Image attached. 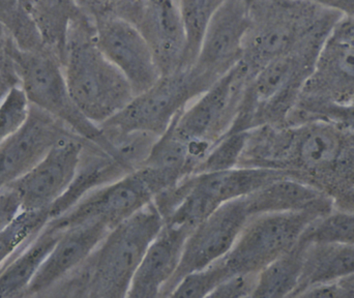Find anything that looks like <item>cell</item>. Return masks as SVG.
I'll use <instances>...</instances> for the list:
<instances>
[{"label":"cell","mask_w":354,"mask_h":298,"mask_svg":"<svg viewBox=\"0 0 354 298\" xmlns=\"http://www.w3.org/2000/svg\"><path fill=\"white\" fill-rule=\"evenodd\" d=\"M164 218L151 203L115 225L91 256L58 284L66 297H128L133 278Z\"/></svg>","instance_id":"cell-1"},{"label":"cell","mask_w":354,"mask_h":298,"mask_svg":"<svg viewBox=\"0 0 354 298\" xmlns=\"http://www.w3.org/2000/svg\"><path fill=\"white\" fill-rule=\"evenodd\" d=\"M62 62L73 101L95 126L111 120L136 95L126 76L97 47L88 17L71 28Z\"/></svg>","instance_id":"cell-2"},{"label":"cell","mask_w":354,"mask_h":298,"mask_svg":"<svg viewBox=\"0 0 354 298\" xmlns=\"http://www.w3.org/2000/svg\"><path fill=\"white\" fill-rule=\"evenodd\" d=\"M285 176H299L290 171L235 167L216 172L196 173L153 198L164 222L194 229L225 203L241 199L268 183Z\"/></svg>","instance_id":"cell-3"},{"label":"cell","mask_w":354,"mask_h":298,"mask_svg":"<svg viewBox=\"0 0 354 298\" xmlns=\"http://www.w3.org/2000/svg\"><path fill=\"white\" fill-rule=\"evenodd\" d=\"M6 51L29 105L53 116L84 140L109 151L115 150L101 128L87 120L73 101L57 54L47 48L35 51L21 50L12 39Z\"/></svg>","instance_id":"cell-4"},{"label":"cell","mask_w":354,"mask_h":298,"mask_svg":"<svg viewBox=\"0 0 354 298\" xmlns=\"http://www.w3.org/2000/svg\"><path fill=\"white\" fill-rule=\"evenodd\" d=\"M330 10L309 0H249L250 26L241 62L253 77L295 49Z\"/></svg>","instance_id":"cell-5"},{"label":"cell","mask_w":354,"mask_h":298,"mask_svg":"<svg viewBox=\"0 0 354 298\" xmlns=\"http://www.w3.org/2000/svg\"><path fill=\"white\" fill-rule=\"evenodd\" d=\"M216 82L194 66L163 75L100 128L110 132H142L161 136L189 104Z\"/></svg>","instance_id":"cell-6"},{"label":"cell","mask_w":354,"mask_h":298,"mask_svg":"<svg viewBox=\"0 0 354 298\" xmlns=\"http://www.w3.org/2000/svg\"><path fill=\"white\" fill-rule=\"evenodd\" d=\"M330 212L313 209L251 216L222 258L229 274H259L288 251L316 221Z\"/></svg>","instance_id":"cell-7"},{"label":"cell","mask_w":354,"mask_h":298,"mask_svg":"<svg viewBox=\"0 0 354 298\" xmlns=\"http://www.w3.org/2000/svg\"><path fill=\"white\" fill-rule=\"evenodd\" d=\"M251 78L239 62L177 116L172 122L176 132L189 140L216 145L232 128Z\"/></svg>","instance_id":"cell-8"},{"label":"cell","mask_w":354,"mask_h":298,"mask_svg":"<svg viewBox=\"0 0 354 298\" xmlns=\"http://www.w3.org/2000/svg\"><path fill=\"white\" fill-rule=\"evenodd\" d=\"M249 218L245 198H241L220 206L198 224L187 236L178 268L161 297H169L183 277L225 257Z\"/></svg>","instance_id":"cell-9"},{"label":"cell","mask_w":354,"mask_h":298,"mask_svg":"<svg viewBox=\"0 0 354 298\" xmlns=\"http://www.w3.org/2000/svg\"><path fill=\"white\" fill-rule=\"evenodd\" d=\"M85 141L75 134L62 137L28 172L6 187L16 194L21 210L49 209L66 194L76 177Z\"/></svg>","instance_id":"cell-10"},{"label":"cell","mask_w":354,"mask_h":298,"mask_svg":"<svg viewBox=\"0 0 354 298\" xmlns=\"http://www.w3.org/2000/svg\"><path fill=\"white\" fill-rule=\"evenodd\" d=\"M153 198L155 193L139 168L91 192L50 222L62 231L91 221H102L112 228L153 202Z\"/></svg>","instance_id":"cell-11"},{"label":"cell","mask_w":354,"mask_h":298,"mask_svg":"<svg viewBox=\"0 0 354 298\" xmlns=\"http://www.w3.org/2000/svg\"><path fill=\"white\" fill-rule=\"evenodd\" d=\"M130 22L149 44L161 76L191 66L179 0H139Z\"/></svg>","instance_id":"cell-12"},{"label":"cell","mask_w":354,"mask_h":298,"mask_svg":"<svg viewBox=\"0 0 354 298\" xmlns=\"http://www.w3.org/2000/svg\"><path fill=\"white\" fill-rule=\"evenodd\" d=\"M249 0H225L204 31L194 66L218 81L243 59Z\"/></svg>","instance_id":"cell-13"},{"label":"cell","mask_w":354,"mask_h":298,"mask_svg":"<svg viewBox=\"0 0 354 298\" xmlns=\"http://www.w3.org/2000/svg\"><path fill=\"white\" fill-rule=\"evenodd\" d=\"M68 134L74 133L66 124L29 105L24 122L0 141V189L28 172Z\"/></svg>","instance_id":"cell-14"},{"label":"cell","mask_w":354,"mask_h":298,"mask_svg":"<svg viewBox=\"0 0 354 298\" xmlns=\"http://www.w3.org/2000/svg\"><path fill=\"white\" fill-rule=\"evenodd\" d=\"M95 24V39L106 57L120 68L135 95L153 86L161 74L149 44L130 21L108 18Z\"/></svg>","instance_id":"cell-15"},{"label":"cell","mask_w":354,"mask_h":298,"mask_svg":"<svg viewBox=\"0 0 354 298\" xmlns=\"http://www.w3.org/2000/svg\"><path fill=\"white\" fill-rule=\"evenodd\" d=\"M110 229L102 221H91L62 231L25 295L52 290L93 254Z\"/></svg>","instance_id":"cell-16"},{"label":"cell","mask_w":354,"mask_h":298,"mask_svg":"<svg viewBox=\"0 0 354 298\" xmlns=\"http://www.w3.org/2000/svg\"><path fill=\"white\" fill-rule=\"evenodd\" d=\"M193 229L164 222L161 230L147 248L133 278L128 297H161L176 274L183 257L185 241Z\"/></svg>","instance_id":"cell-17"},{"label":"cell","mask_w":354,"mask_h":298,"mask_svg":"<svg viewBox=\"0 0 354 298\" xmlns=\"http://www.w3.org/2000/svg\"><path fill=\"white\" fill-rule=\"evenodd\" d=\"M299 99L354 101V41L340 39L330 31Z\"/></svg>","instance_id":"cell-18"},{"label":"cell","mask_w":354,"mask_h":298,"mask_svg":"<svg viewBox=\"0 0 354 298\" xmlns=\"http://www.w3.org/2000/svg\"><path fill=\"white\" fill-rule=\"evenodd\" d=\"M134 171H136L134 166L118 149L109 151L95 143L85 141L74 181L66 194L50 208L52 218L68 212L91 192L114 183Z\"/></svg>","instance_id":"cell-19"},{"label":"cell","mask_w":354,"mask_h":298,"mask_svg":"<svg viewBox=\"0 0 354 298\" xmlns=\"http://www.w3.org/2000/svg\"><path fill=\"white\" fill-rule=\"evenodd\" d=\"M245 201L250 218L313 209L332 212L328 196L299 176L276 179L245 197Z\"/></svg>","instance_id":"cell-20"},{"label":"cell","mask_w":354,"mask_h":298,"mask_svg":"<svg viewBox=\"0 0 354 298\" xmlns=\"http://www.w3.org/2000/svg\"><path fill=\"white\" fill-rule=\"evenodd\" d=\"M62 233L48 222L39 234L0 268V297H24Z\"/></svg>","instance_id":"cell-21"},{"label":"cell","mask_w":354,"mask_h":298,"mask_svg":"<svg viewBox=\"0 0 354 298\" xmlns=\"http://www.w3.org/2000/svg\"><path fill=\"white\" fill-rule=\"evenodd\" d=\"M354 276V245L309 243L299 288L295 297L317 285Z\"/></svg>","instance_id":"cell-22"},{"label":"cell","mask_w":354,"mask_h":298,"mask_svg":"<svg viewBox=\"0 0 354 298\" xmlns=\"http://www.w3.org/2000/svg\"><path fill=\"white\" fill-rule=\"evenodd\" d=\"M29 15L44 46L64 58L71 28L87 17L77 0H29Z\"/></svg>","instance_id":"cell-23"},{"label":"cell","mask_w":354,"mask_h":298,"mask_svg":"<svg viewBox=\"0 0 354 298\" xmlns=\"http://www.w3.org/2000/svg\"><path fill=\"white\" fill-rule=\"evenodd\" d=\"M309 241L301 235L297 243L258 274L253 297H295L305 263Z\"/></svg>","instance_id":"cell-24"},{"label":"cell","mask_w":354,"mask_h":298,"mask_svg":"<svg viewBox=\"0 0 354 298\" xmlns=\"http://www.w3.org/2000/svg\"><path fill=\"white\" fill-rule=\"evenodd\" d=\"M49 209L21 210L18 216L0 230V268L51 220Z\"/></svg>","instance_id":"cell-25"},{"label":"cell","mask_w":354,"mask_h":298,"mask_svg":"<svg viewBox=\"0 0 354 298\" xmlns=\"http://www.w3.org/2000/svg\"><path fill=\"white\" fill-rule=\"evenodd\" d=\"M0 25L19 49L35 51L45 48L22 0H0Z\"/></svg>","instance_id":"cell-26"},{"label":"cell","mask_w":354,"mask_h":298,"mask_svg":"<svg viewBox=\"0 0 354 298\" xmlns=\"http://www.w3.org/2000/svg\"><path fill=\"white\" fill-rule=\"evenodd\" d=\"M224 1L225 0H179L181 15L187 29L189 66L195 64L208 22Z\"/></svg>","instance_id":"cell-27"},{"label":"cell","mask_w":354,"mask_h":298,"mask_svg":"<svg viewBox=\"0 0 354 298\" xmlns=\"http://www.w3.org/2000/svg\"><path fill=\"white\" fill-rule=\"evenodd\" d=\"M309 243H336L354 245V212L326 214L304 233Z\"/></svg>","instance_id":"cell-28"},{"label":"cell","mask_w":354,"mask_h":298,"mask_svg":"<svg viewBox=\"0 0 354 298\" xmlns=\"http://www.w3.org/2000/svg\"><path fill=\"white\" fill-rule=\"evenodd\" d=\"M230 277L222 259L212 266L191 272L181 279L169 297H209L214 289Z\"/></svg>","instance_id":"cell-29"},{"label":"cell","mask_w":354,"mask_h":298,"mask_svg":"<svg viewBox=\"0 0 354 298\" xmlns=\"http://www.w3.org/2000/svg\"><path fill=\"white\" fill-rule=\"evenodd\" d=\"M247 133H229L225 135L212 147L196 173L216 172L239 166Z\"/></svg>","instance_id":"cell-30"},{"label":"cell","mask_w":354,"mask_h":298,"mask_svg":"<svg viewBox=\"0 0 354 298\" xmlns=\"http://www.w3.org/2000/svg\"><path fill=\"white\" fill-rule=\"evenodd\" d=\"M29 103L19 85L0 104V141L14 132L26 118Z\"/></svg>","instance_id":"cell-31"},{"label":"cell","mask_w":354,"mask_h":298,"mask_svg":"<svg viewBox=\"0 0 354 298\" xmlns=\"http://www.w3.org/2000/svg\"><path fill=\"white\" fill-rule=\"evenodd\" d=\"M81 10L93 21L122 18L130 21L139 0H77Z\"/></svg>","instance_id":"cell-32"},{"label":"cell","mask_w":354,"mask_h":298,"mask_svg":"<svg viewBox=\"0 0 354 298\" xmlns=\"http://www.w3.org/2000/svg\"><path fill=\"white\" fill-rule=\"evenodd\" d=\"M259 274H235L221 283L209 297H253Z\"/></svg>","instance_id":"cell-33"},{"label":"cell","mask_w":354,"mask_h":298,"mask_svg":"<svg viewBox=\"0 0 354 298\" xmlns=\"http://www.w3.org/2000/svg\"><path fill=\"white\" fill-rule=\"evenodd\" d=\"M21 212L20 202L10 187L0 189V230L12 222Z\"/></svg>","instance_id":"cell-34"},{"label":"cell","mask_w":354,"mask_h":298,"mask_svg":"<svg viewBox=\"0 0 354 298\" xmlns=\"http://www.w3.org/2000/svg\"><path fill=\"white\" fill-rule=\"evenodd\" d=\"M17 85H19L18 78L6 49V51L0 52V104Z\"/></svg>","instance_id":"cell-35"},{"label":"cell","mask_w":354,"mask_h":298,"mask_svg":"<svg viewBox=\"0 0 354 298\" xmlns=\"http://www.w3.org/2000/svg\"><path fill=\"white\" fill-rule=\"evenodd\" d=\"M322 8L335 10L342 16L354 17V0H309Z\"/></svg>","instance_id":"cell-36"},{"label":"cell","mask_w":354,"mask_h":298,"mask_svg":"<svg viewBox=\"0 0 354 298\" xmlns=\"http://www.w3.org/2000/svg\"><path fill=\"white\" fill-rule=\"evenodd\" d=\"M10 41V37H8V32L6 29L0 25V52L6 51L8 47V41Z\"/></svg>","instance_id":"cell-37"},{"label":"cell","mask_w":354,"mask_h":298,"mask_svg":"<svg viewBox=\"0 0 354 298\" xmlns=\"http://www.w3.org/2000/svg\"><path fill=\"white\" fill-rule=\"evenodd\" d=\"M23 6H25V8L27 10V6H28L29 0H22Z\"/></svg>","instance_id":"cell-38"}]
</instances>
